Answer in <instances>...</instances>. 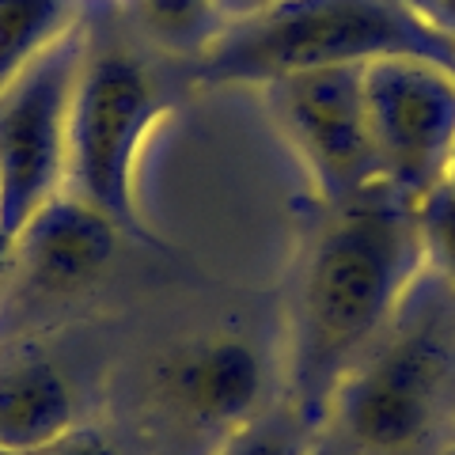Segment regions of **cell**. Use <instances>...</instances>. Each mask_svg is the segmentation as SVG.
Instances as JSON below:
<instances>
[{"label": "cell", "instance_id": "6da1fadb", "mask_svg": "<svg viewBox=\"0 0 455 455\" xmlns=\"http://www.w3.org/2000/svg\"><path fill=\"white\" fill-rule=\"evenodd\" d=\"M425 277L418 217L387 182L319 205L284 304L281 398L323 429L341 379L395 323Z\"/></svg>", "mask_w": 455, "mask_h": 455}, {"label": "cell", "instance_id": "7a4b0ae2", "mask_svg": "<svg viewBox=\"0 0 455 455\" xmlns=\"http://www.w3.org/2000/svg\"><path fill=\"white\" fill-rule=\"evenodd\" d=\"M357 455H444L455 433V292L425 269L323 418Z\"/></svg>", "mask_w": 455, "mask_h": 455}, {"label": "cell", "instance_id": "3957f363", "mask_svg": "<svg viewBox=\"0 0 455 455\" xmlns=\"http://www.w3.org/2000/svg\"><path fill=\"white\" fill-rule=\"evenodd\" d=\"M433 57L451 68L455 42L414 16L406 0H284L262 16L220 27L190 61L197 88H254L326 65Z\"/></svg>", "mask_w": 455, "mask_h": 455}, {"label": "cell", "instance_id": "277c9868", "mask_svg": "<svg viewBox=\"0 0 455 455\" xmlns=\"http://www.w3.org/2000/svg\"><path fill=\"white\" fill-rule=\"evenodd\" d=\"M171 88L133 46L114 38L84 42L68 110L65 194L107 217L125 243L164 251L140 209L137 171L152 130L167 118Z\"/></svg>", "mask_w": 455, "mask_h": 455}, {"label": "cell", "instance_id": "5b68a950", "mask_svg": "<svg viewBox=\"0 0 455 455\" xmlns=\"http://www.w3.org/2000/svg\"><path fill=\"white\" fill-rule=\"evenodd\" d=\"M145 410L171 440L212 448L281 398V364L251 334L209 331L175 341L145 372Z\"/></svg>", "mask_w": 455, "mask_h": 455}, {"label": "cell", "instance_id": "8992f818", "mask_svg": "<svg viewBox=\"0 0 455 455\" xmlns=\"http://www.w3.org/2000/svg\"><path fill=\"white\" fill-rule=\"evenodd\" d=\"M259 92L319 205L349 202L383 182L368 130L364 65L304 68L262 84Z\"/></svg>", "mask_w": 455, "mask_h": 455}, {"label": "cell", "instance_id": "52a82bcc", "mask_svg": "<svg viewBox=\"0 0 455 455\" xmlns=\"http://www.w3.org/2000/svg\"><path fill=\"white\" fill-rule=\"evenodd\" d=\"M88 31L76 27L0 92V224L12 235L65 194L68 110Z\"/></svg>", "mask_w": 455, "mask_h": 455}, {"label": "cell", "instance_id": "ba28073f", "mask_svg": "<svg viewBox=\"0 0 455 455\" xmlns=\"http://www.w3.org/2000/svg\"><path fill=\"white\" fill-rule=\"evenodd\" d=\"M364 107L383 182L418 205L455 145V73L433 57H379L364 65Z\"/></svg>", "mask_w": 455, "mask_h": 455}, {"label": "cell", "instance_id": "9c48e42d", "mask_svg": "<svg viewBox=\"0 0 455 455\" xmlns=\"http://www.w3.org/2000/svg\"><path fill=\"white\" fill-rule=\"evenodd\" d=\"M118 243H125V235L107 217L57 194L16 232L8 284L38 304L73 300L107 274Z\"/></svg>", "mask_w": 455, "mask_h": 455}, {"label": "cell", "instance_id": "30bf717a", "mask_svg": "<svg viewBox=\"0 0 455 455\" xmlns=\"http://www.w3.org/2000/svg\"><path fill=\"white\" fill-rule=\"evenodd\" d=\"M80 429V403L68 372L42 353L0 357V451L31 455Z\"/></svg>", "mask_w": 455, "mask_h": 455}, {"label": "cell", "instance_id": "8fae6325", "mask_svg": "<svg viewBox=\"0 0 455 455\" xmlns=\"http://www.w3.org/2000/svg\"><path fill=\"white\" fill-rule=\"evenodd\" d=\"M84 0H0V92L80 27Z\"/></svg>", "mask_w": 455, "mask_h": 455}, {"label": "cell", "instance_id": "7c38bea8", "mask_svg": "<svg viewBox=\"0 0 455 455\" xmlns=\"http://www.w3.org/2000/svg\"><path fill=\"white\" fill-rule=\"evenodd\" d=\"M130 12L148 42L167 53L190 57V61L220 31L212 0H130Z\"/></svg>", "mask_w": 455, "mask_h": 455}, {"label": "cell", "instance_id": "4fadbf2b", "mask_svg": "<svg viewBox=\"0 0 455 455\" xmlns=\"http://www.w3.org/2000/svg\"><path fill=\"white\" fill-rule=\"evenodd\" d=\"M315 433H319V425H311L304 414H296L284 398H277L274 406L262 410L243 429L224 436L220 444L212 448V455H307Z\"/></svg>", "mask_w": 455, "mask_h": 455}, {"label": "cell", "instance_id": "5bb4252c", "mask_svg": "<svg viewBox=\"0 0 455 455\" xmlns=\"http://www.w3.org/2000/svg\"><path fill=\"white\" fill-rule=\"evenodd\" d=\"M414 217L425 251V269L455 292V194L436 182L414 205Z\"/></svg>", "mask_w": 455, "mask_h": 455}, {"label": "cell", "instance_id": "9a60e30c", "mask_svg": "<svg viewBox=\"0 0 455 455\" xmlns=\"http://www.w3.org/2000/svg\"><path fill=\"white\" fill-rule=\"evenodd\" d=\"M31 455H118V448L99 429H92V425H80V429L65 433L61 440H53L50 448L31 451Z\"/></svg>", "mask_w": 455, "mask_h": 455}, {"label": "cell", "instance_id": "2e32d148", "mask_svg": "<svg viewBox=\"0 0 455 455\" xmlns=\"http://www.w3.org/2000/svg\"><path fill=\"white\" fill-rule=\"evenodd\" d=\"M421 23H429L436 35L455 42V0H406Z\"/></svg>", "mask_w": 455, "mask_h": 455}, {"label": "cell", "instance_id": "e0dca14e", "mask_svg": "<svg viewBox=\"0 0 455 455\" xmlns=\"http://www.w3.org/2000/svg\"><path fill=\"white\" fill-rule=\"evenodd\" d=\"M277 4H284V0H212L220 27L239 23V20H251V16H262V12L277 8Z\"/></svg>", "mask_w": 455, "mask_h": 455}, {"label": "cell", "instance_id": "ac0fdd59", "mask_svg": "<svg viewBox=\"0 0 455 455\" xmlns=\"http://www.w3.org/2000/svg\"><path fill=\"white\" fill-rule=\"evenodd\" d=\"M307 455H357V451H353V448H349L346 440H341L334 429H326V425H323V429L315 433V440H311Z\"/></svg>", "mask_w": 455, "mask_h": 455}, {"label": "cell", "instance_id": "d6986e66", "mask_svg": "<svg viewBox=\"0 0 455 455\" xmlns=\"http://www.w3.org/2000/svg\"><path fill=\"white\" fill-rule=\"evenodd\" d=\"M12 247H16V235H12L8 228L0 224V292H4V284H8V269H12Z\"/></svg>", "mask_w": 455, "mask_h": 455}, {"label": "cell", "instance_id": "ffe728a7", "mask_svg": "<svg viewBox=\"0 0 455 455\" xmlns=\"http://www.w3.org/2000/svg\"><path fill=\"white\" fill-rule=\"evenodd\" d=\"M440 187H448L455 194V145L448 152V164H444V175H440Z\"/></svg>", "mask_w": 455, "mask_h": 455}, {"label": "cell", "instance_id": "44dd1931", "mask_svg": "<svg viewBox=\"0 0 455 455\" xmlns=\"http://www.w3.org/2000/svg\"><path fill=\"white\" fill-rule=\"evenodd\" d=\"M444 455H455V433H451V440H448V448H444Z\"/></svg>", "mask_w": 455, "mask_h": 455}, {"label": "cell", "instance_id": "7402d4cb", "mask_svg": "<svg viewBox=\"0 0 455 455\" xmlns=\"http://www.w3.org/2000/svg\"><path fill=\"white\" fill-rule=\"evenodd\" d=\"M451 73H455V53H451Z\"/></svg>", "mask_w": 455, "mask_h": 455}, {"label": "cell", "instance_id": "603a6c76", "mask_svg": "<svg viewBox=\"0 0 455 455\" xmlns=\"http://www.w3.org/2000/svg\"><path fill=\"white\" fill-rule=\"evenodd\" d=\"M0 455H8V451H0Z\"/></svg>", "mask_w": 455, "mask_h": 455}]
</instances>
